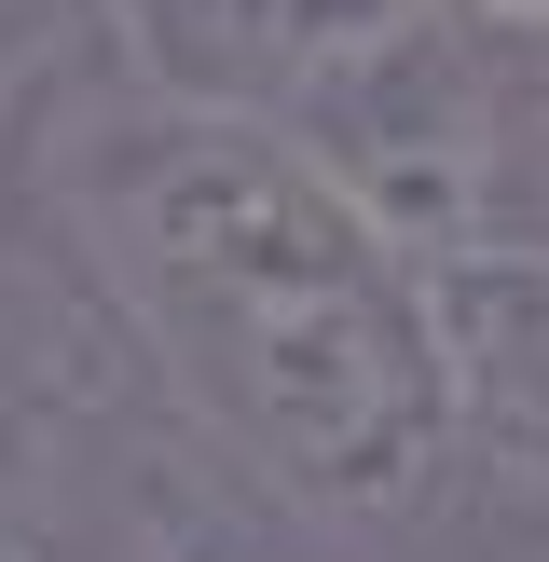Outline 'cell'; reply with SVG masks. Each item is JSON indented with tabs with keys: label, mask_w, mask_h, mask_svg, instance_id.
<instances>
[{
	"label": "cell",
	"mask_w": 549,
	"mask_h": 562,
	"mask_svg": "<svg viewBox=\"0 0 549 562\" xmlns=\"http://www.w3.org/2000/svg\"><path fill=\"white\" fill-rule=\"evenodd\" d=\"M69 220L179 412L316 521H399L453 467L426 261L344 206L261 110L137 97L69 137Z\"/></svg>",
	"instance_id": "6da1fadb"
},
{
	"label": "cell",
	"mask_w": 549,
	"mask_h": 562,
	"mask_svg": "<svg viewBox=\"0 0 549 562\" xmlns=\"http://www.w3.org/2000/svg\"><path fill=\"white\" fill-rule=\"evenodd\" d=\"M371 234H399L412 261L481 247V179H494V27L453 0H412L399 27L316 55L289 97L261 110Z\"/></svg>",
	"instance_id": "7a4b0ae2"
},
{
	"label": "cell",
	"mask_w": 549,
	"mask_h": 562,
	"mask_svg": "<svg viewBox=\"0 0 549 562\" xmlns=\"http://www.w3.org/2000/svg\"><path fill=\"white\" fill-rule=\"evenodd\" d=\"M426 329L453 453H481L508 494H549V247H439Z\"/></svg>",
	"instance_id": "3957f363"
},
{
	"label": "cell",
	"mask_w": 549,
	"mask_h": 562,
	"mask_svg": "<svg viewBox=\"0 0 549 562\" xmlns=\"http://www.w3.org/2000/svg\"><path fill=\"white\" fill-rule=\"evenodd\" d=\"M412 0H124V42L152 97H206V110H274L316 55L399 27Z\"/></svg>",
	"instance_id": "277c9868"
},
{
	"label": "cell",
	"mask_w": 549,
	"mask_h": 562,
	"mask_svg": "<svg viewBox=\"0 0 549 562\" xmlns=\"http://www.w3.org/2000/svg\"><path fill=\"white\" fill-rule=\"evenodd\" d=\"M481 247H549V27H494V179Z\"/></svg>",
	"instance_id": "5b68a950"
},
{
	"label": "cell",
	"mask_w": 549,
	"mask_h": 562,
	"mask_svg": "<svg viewBox=\"0 0 549 562\" xmlns=\"http://www.w3.org/2000/svg\"><path fill=\"white\" fill-rule=\"evenodd\" d=\"M453 14H481V27H549V0H453Z\"/></svg>",
	"instance_id": "8992f818"
},
{
	"label": "cell",
	"mask_w": 549,
	"mask_h": 562,
	"mask_svg": "<svg viewBox=\"0 0 549 562\" xmlns=\"http://www.w3.org/2000/svg\"><path fill=\"white\" fill-rule=\"evenodd\" d=\"M0 562H27V549H14V536H0Z\"/></svg>",
	"instance_id": "52a82bcc"
}]
</instances>
